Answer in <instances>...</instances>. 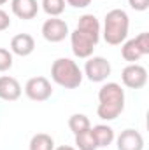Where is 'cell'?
<instances>
[{"label":"cell","mask_w":149,"mask_h":150,"mask_svg":"<svg viewBox=\"0 0 149 150\" xmlns=\"http://www.w3.org/2000/svg\"><path fill=\"white\" fill-rule=\"evenodd\" d=\"M69 127H70V131H72L74 134H79V133H82V131L91 129V122H90V119H88L84 113H74V115H70V119H69Z\"/></svg>","instance_id":"cell-17"},{"label":"cell","mask_w":149,"mask_h":150,"mask_svg":"<svg viewBox=\"0 0 149 150\" xmlns=\"http://www.w3.org/2000/svg\"><path fill=\"white\" fill-rule=\"evenodd\" d=\"M98 101L100 103H125V91L119 84L107 82L98 91Z\"/></svg>","instance_id":"cell-11"},{"label":"cell","mask_w":149,"mask_h":150,"mask_svg":"<svg viewBox=\"0 0 149 150\" xmlns=\"http://www.w3.org/2000/svg\"><path fill=\"white\" fill-rule=\"evenodd\" d=\"M42 9L47 16L58 18L65 11V0H42Z\"/></svg>","instance_id":"cell-19"},{"label":"cell","mask_w":149,"mask_h":150,"mask_svg":"<svg viewBox=\"0 0 149 150\" xmlns=\"http://www.w3.org/2000/svg\"><path fill=\"white\" fill-rule=\"evenodd\" d=\"M144 138L135 129H125L117 136V150H142Z\"/></svg>","instance_id":"cell-9"},{"label":"cell","mask_w":149,"mask_h":150,"mask_svg":"<svg viewBox=\"0 0 149 150\" xmlns=\"http://www.w3.org/2000/svg\"><path fill=\"white\" fill-rule=\"evenodd\" d=\"M21 96V86L14 77L2 75L0 77V100L4 101H16Z\"/></svg>","instance_id":"cell-12"},{"label":"cell","mask_w":149,"mask_h":150,"mask_svg":"<svg viewBox=\"0 0 149 150\" xmlns=\"http://www.w3.org/2000/svg\"><path fill=\"white\" fill-rule=\"evenodd\" d=\"M69 33H70L69 32V25L63 19L51 18V19H46L44 25H42V37L46 38L47 42H51V44L65 40V37Z\"/></svg>","instance_id":"cell-8"},{"label":"cell","mask_w":149,"mask_h":150,"mask_svg":"<svg viewBox=\"0 0 149 150\" xmlns=\"http://www.w3.org/2000/svg\"><path fill=\"white\" fill-rule=\"evenodd\" d=\"M77 30L100 40V23L93 14H82L79 18V23H77Z\"/></svg>","instance_id":"cell-15"},{"label":"cell","mask_w":149,"mask_h":150,"mask_svg":"<svg viewBox=\"0 0 149 150\" xmlns=\"http://www.w3.org/2000/svg\"><path fill=\"white\" fill-rule=\"evenodd\" d=\"M11 9L19 19H34L39 12V4L37 0H12Z\"/></svg>","instance_id":"cell-13"},{"label":"cell","mask_w":149,"mask_h":150,"mask_svg":"<svg viewBox=\"0 0 149 150\" xmlns=\"http://www.w3.org/2000/svg\"><path fill=\"white\" fill-rule=\"evenodd\" d=\"M70 44H72V52L77 58H91V54L98 44V38L91 37L75 28L70 33Z\"/></svg>","instance_id":"cell-4"},{"label":"cell","mask_w":149,"mask_h":150,"mask_svg":"<svg viewBox=\"0 0 149 150\" xmlns=\"http://www.w3.org/2000/svg\"><path fill=\"white\" fill-rule=\"evenodd\" d=\"M12 67V52L0 47V72H7Z\"/></svg>","instance_id":"cell-20"},{"label":"cell","mask_w":149,"mask_h":150,"mask_svg":"<svg viewBox=\"0 0 149 150\" xmlns=\"http://www.w3.org/2000/svg\"><path fill=\"white\" fill-rule=\"evenodd\" d=\"M146 54H149V33L148 32L137 35L135 38L126 40L123 44V47H121V56L126 61H130V63L139 61Z\"/></svg>","instance_id":"cell-3"},{"label":"cell","mask_w":149,"mask_h":150,"mask_svg":"<svg viewBox=\"0 0 149 150\" xmlns=\"http://www.w3.org/2000/svg\"><path fill=\"white\" fill-rule=\"evenodd\" d=\"M128 4H130V7L133 11H139V12L148 11L149 7V0H128Z\"/></svg>","instance_id":"cell-21"},{"label":"cell","mask_w":149,"mask_h":150,"mask_svg":"<svg viewBox=\"0 0 149 150\" xmlns=\"http://www.w3.org/2000/svg\"><path fill=\"white\" fill-rule=\"evenodd\" d=\"M25 94L32 101H46L53 94L51 82L46 77H32L25 86Z\"/></svg>","instance_id":"cell-6"},{"label":"cell","mask_w":149,"mask_h":150,"mask_svg":"<svg viewBox=\"0 0 149 150\" xmlns=\"http://www.w3.org/2000/svg\"><path fill=\"white\" fill-rule=\"evenodd\" d=\"M69 5H72L75 9H84V7H88L90 4H91V0H65Z\"/></svg>","instance_id":"cell-23"},{"label":"cell","mask_w":149,"mask_h":150,"mask_svg":"<svg viewBox=\"0 0 149 150\" xmlns=\"http://www.w3.org/2000/svg\"><path fill=\"white\" fill-rule=\"evenodd\" d=\"M5 2H9V0H0V5H4Z\"/></svg>","instance_id":"cell-25"},{"label":"cell","mask_w":149,"mask_h":150,"mask_svg":"<svg viewBox=\"0 0 149 150\" xmlns=\"http://www.w3.org/2000/svg\"><path fill=\"white\" fill-rule=\"evenodd\" d=\"M51 79L65 89H75L82 82V72L70 58H58L51 65Z\"/></svg>","instance_id":"cell-2"},{"label":"cell","mask_w":149,"mask_h":150,"mask_svg":"<svg viewBox=\"0 0 149 150\" xmlns=\"http://www.w3.org/2000/svg\"><path fill=\"white\" fill-rule=\"evenodd\" d=\"M30 150H54V140L46 133H37L30 140Z\"/></svg>","instance_id":"cell-16"},{"label":"cell","mask_w":149,"mask_h":150,"mask_svg":"<svg viewBox=\"0 0 149 150\" xmlns=\"http://www.w3.org/2000/svg\"><path fill=\"white\" fill-rule=\"evenodd\" d=\"M75 147L79 150H97L98 149V147H97V142H95V138H93L91 129L75 134Z\"/></svg>","instance_id":"cell-18"},{"label":"cell","mask_w":149,"mask_h":150,"mask_svg":"<svg viewBox=\"0 0 149 150\" xmlns=\"http://www.w3.org/2000/svg\"><path fill=\"white\" fill-rule=\"evenodd\" d=\"M9 26H11V18H9V14H7L5 11L0 9V32L7 30Z\"/></svg>","instance_id":"cell-22"},{"label":"cell","mask_w":149,"mask_h":150,"mask_svg":"<svg viewBox=\"0 0 149 150\" xmlns=\"http://www.w3.org/2000/svg\"><path fill=\"white\" fill-rule=\"evenodd\" d=\"M121 80L126 87L130 89H142L148 82V70L142 65L130 63L128 67L123 68L121 72Z\"/></svg>","instance_id":"cell-7"},{"label":"cell","mask_w":149,"mask_h":150,"mask_svg":"<svg viewBox=\"0 0 149 150\" xmlns=\"http://www.w3.org/2000/svg\"><path fill=\"white\" fill-rule=\"evenodd\" d=\"M112 72L111 63L102 58V56H93L88 58L86 65H84V75L91 80V82H104Z\"/></svg>","instance_id":"cell-5"},{"label":"cell","mask_w":149,"mask_h":150,"mask_svg":"<svg viewBox=\"0 0 149 150\" xmlns=\"http://www.w3.org/2000/svg\"><path fill=\"white\" fill-rule=\"evenodd\" d=\"M91 133H93V138H95L98 149H105V147H109L114 142V129L111 126L98 124V126H95L91 129Z\"/></svg>","instance_id":"cell-14"},{"label":"cell","mask_w":149,"mask_h":150,"mask_svg":"<svg viewBox=\"0 0 149 150\" xmlns=\"http://www.w3.org/2000/svg\"><path fill=\"white\" fill-rule=\"evenodd\" d=\"M35 49V40L32 35L28 33H19V35H14L11 40V52L16 54V56H30Z\"/></svg>","instance_id":"cell-10"},{"label":"cell","mask_w":149,"mask_h":150,"mask_svg":"<svg viewBox=\"0 0 149 150\" xmlns=\"http://www.w3.org/2000/svg\"><path fill=\"white\" fill-rule=\"evenodd\" d=\"M130 19L123 9H112L107 12L104 21V40L109 45H119L128 37Z\"/></svg>","instance_id":"cell-1"},{"label":"cell","mask_w":149,"mask_h":150,"mask_svg":"<svg viewBox=\"0 0 149 150\" xmlns=\"http://www.w3.org/2000/svg\"><path fill=\"white\" fill-rule=\"evenodd\" d=\"M54 150H75L74 147H69V145H62V147H58V149H54Z\"/></svg>","instance_id":"cell-24"}]
</instances>
